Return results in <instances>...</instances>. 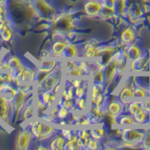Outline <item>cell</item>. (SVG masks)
Returning a JSON list of instances; mask_svg holds the SVG:
<instances>
[{
	"label": "cell",
	"instance_id": "1",
	"mask_svg": "<svg viewBox=\"0 0 150 150\" xmlns=\"http://www.w3.org/2000/svg\"><path fill=\"white\" fill-rule=\"evenodd\" d=\"M122 55V51L120 47H118L110 58L104 65V85H105V95H109L111 92L113 80L116 74V69L119 60Z\"/></svg>",
	"mask_w": 150,
	"mask_h": 150
},
{
	"label": "cell",
	"instance_id": "2",
	"mask_svg": "<svg viewBox=\"0 0 150 150\" xmlns=\"http://www.w3.org/2000/svg\"><path fill=\"white\" fill-rule=\"evenodd\" d=\"M62 73H63V62L59 61L57 66L44 80L36 84V93L52 90L56 85L62 82Z\"/></svg>",
	"mask_w": 150,
	"mask_h": 150
},
{
	"label": "cell",
	"instance_id": "3",
	"mask_svg": "<svg viewBox=\"0 0 150 150\" xmlns=\"http://www.w3.org/2000/svg\"><path fill=\"white\" fill-rule=\"evenodd\" d=\"M146 129L139 130L136 128H124L121 129L120 138L123 146L128 148H134L137 145H140Z\"/></svg>",
	"mask_w": 150,
	"mask_h": 150
},
{
	"label": "cell",
	"instance_id": "4",
	"mask_svg": "<svg viewBox=\"0 0 150 150\" xmlns=\"http://www.w3.org/2000/svg\"><path fill=\"white\" fill-rule=\"evenodd\" d=\"M51 30L54 35L63 36L65 38L66 35L73 28V18L68 14H62L56 17L50 26Z\"/></svg>",
	"mask_w": 150,
	"mask_h": 150
},
{
	"label": "cell",
	"instance_id": "5",
	"mask_svg": "<svg viewBox=\"0 0 150 150\" xmlns=\"http://www.w3.org/2000/svg\"><path fill=\"white\" fill-rule=\"evenodd\" d=\"M29 96L26 95L22 89L19 88L15 96L11 101L12 122H15L20 119L23 108L26 104V101Z\"/></svg>",
	"mask_w": 150,
	"mask_h": 150
},
{
	"label": "cell",
	"instance_id": "6",
	"mask_svg": "<svg viewBox=\"0 0 150 150\" xmlns=\"http://www.w3.org/2000/svg\"><path fill=\"white\" fill-rule=\"evenodd\" d=\"M35 144V140L31 134L27 126H25L20 131L16 140V149L17 150H28L33 148Z\"/></svg>",
	"mask_w": 150,
	"mask_h": 150
},
{
	"label": "cell",
	"instance_id": "7",
	"mask_svg": "<svg viewBox=\"0 0 150 150\" xmlns=\"http://www.w3.org/2000/svg\"><path fill=\"white\" fill-rule=\"evenodd\" d=\"M135 87V84L134 83L132 78L128 79L123 83L120 91L118 92L116 98H117L123 104H128L133 101L134 99V89Z\"/></svg>",
	"mask_w": 150,
	"mask_h": 150
},
{
	"label": "cell",
	"instance_id": "8",
	"mask_svg": "<svg viewBox=\"0 0 150 150\" xmlns=\"http://www.w3.org/2000/svg\"><path fill=\"white\" fill-rule=\"evenodd\" d=\"M34 8L39 17L45 21L53 22L56 18L55 11L44 1L37 0L34 3Z\"/></svg>",
	"mask_w": 150,
	"mask_h": 150
},
{
	"label": "cell",
	"instance_id": "9",
	"mask_svg": "<svg viewBox=\"0 0 150 150\" xmlns=\"http://www.w3.org/2000/svg\"><path fill=\"white\" fill-rule=\"evenodd\" d=\"M0 120L7 125L12 123L11 101L2 95H0Z\"/></svg>",
	"mask_w": 150,
	"mask_h": 150
},
{
	"label": "cell",
	"instance_id": "10",
	"mask_svg": "<svg viewBox=\"0 0 150 150\" xmlns=\"http://www.w3.org/2000/svg\"><path fill=\"white\" fill-rule=\"evenodd\" d=\"M149 56L148 54L143 56L140 58L131 61L129 65V72H147L149 71Z\"/></svg>",
	"mask_w": 150,
	"mask_h": 150
},
{
	"label": "cell",
	"instance_id": "11",
	"mask_svg": "<svg viewBox=\"0 0 150 150\" xmlns=\"http://www.w3.org/2000/svg\"><path fill=\"white\" fill-rule=\"evenodd\" d=\"M59 96V94L52 89V90L45 91V92H38L35 99L46 106L48 109H50L52 106L56 104Z\"/></svg>",
	"mask_w": 150,
	"mask_h": 150
},
{
	"label": "cell",
	"instance_id": "12",
	"mask_svg": "<svg viewBox=\"0 0 150 150\" xmlns=\"http://www.w3.org/2000/svg\"><path fill=\"white\" fill-rule=\"evenodd\" d=\"M35 104L34 101L33 94H32L27 98L26 104L22 110V112L20 116V119L21 120V121L23 122H26L32 120L35 115Z\"/></svg>",
	"mask_w": 150,
	"mask_h": 150
},
{
	"label": "cell",
	"instance_id": "13",
	"mask_svg": "<svg viewBox=\"0 0 150 150\" xmlns=\"http://www.w3.org/2000/svg\"><path fill=\"white\" fill-rule=\"evenodd\" d=\"M119 47L121 48L123 54L126 56L128 61H133V60L137 59L143 55L141 48L134 43H132L128 45H122Z\"/></svg>",
	"mask_w": 150,
	"mask_h": 150
},
{
	"label": "cell",
	"instance_id": "14",
	"mask_svg": "<svg viewBox=\"0 0 150 150\" xmlns=\"http://www.w3.org/2000/svg\"><path fill=\"white\" fill-rule=\"evenodd\" d=\"M102 8L101 0H88L83 6L84 13L89 17H98Z\"/></svg>",
	"mask_w": 150,
	"mask_h": 150
},
{
	"label": "cell",
	"instance_id": "15",
	"mask_svg": "<svg viewBox=\"0 0 150 150\" xmlns=\"http://www.w3.org/2000/svg\"><path fill=\"white\" fill-rule=\"evenodd\" d=\"M124 104L116 97L113 99H111V96H110V99L107 104V115L110 116H116L122 112Z\"/></svg>",
	"mask_w": 150,
	"mask_h": 150
},
{
	"label": "cell",
	"instance_id": "16",
	"mask_svg": "<svg viewBox=\"0 0 150 150\" xmlns=\"http://www.w3.org/2000/svg\"><path fill=\"white\" fill-rule=\"evenodd\" d=\"M53 42L51 45V57L53 58H61L62 52L69 41L65 38H61L58 39L53 40Z\"/></svg>",
	"mask_w": 150,
	"mask_h": 150
},
{
	"label": "cell",
	"instance_id": "17",
	"mask_svg": "<svg viewBox=\"0 0 150 150\" xmlns=\"http://www.w3.org/2000/svg\"><path fill=\"white\" fill-rule=\"evenodd\" d=\"M0 38L2 42H10L13 38L12 24L10 19H6L5 21L0 23Z\"/></svg>",
	"mask_w": 150,
	"mask_h": 150
},
{
	"label": "cell",
	"instance_id": "18",
	"mask_svg": "<svg viewBox=\"0 0 150 150\" xmlns=\"http://www.w3.org/2000/svg\"><path fill=\"white\" fill-rule=\"evenodd\" d=\"M46 143L48 149L50 150H64L66 140L62 136L59 130V132H57L51 139L47 141Z\"/></svg>",
	"mask_w": 150,
	"mask_h": 150
},
{
	"label": "cell",
	"instance_id": "19",
	"mask_svg": "<svg viewBox=\"0 0 150 150\" xmlns=\"http://www.w3.org/2000/svg\"><path fill=\"white\" fill-rule=\"evenodd\" d=\"M65 74L67 78L72 76L85 77L83 72L78 66L76 60H68L65 62Z\"/></svg>",
	"mask_w": 150,
	"mask_h": 150
},
{
	"label": "cell",
	"instance_id": "20",
	"mask_svg": "<svg viewBox=\"0 0 150 150\" xmlns=\"http://www.w3.org/2000/svg\"><path fill=\"white\" fill-rule=\"evenodd\" d=\"M128 59H127L126 56H125L122 53L121 58L120 59L119 62H118L117 69H116V76H115L114 80H113V82H112V84L114 83H116V84H118L119 83H120V80L122 78L125 72L126 71L127 68H128Z\"/></svg>",
	"mask_w": 150,
	"mask_h": 150
},
{
	"label": "cell",
	"instance_id": "21",
	"mask_svg": "<svg viewBox=\"0 0 150 150\" xmlns=\"http://www.w3.org/2000/svg\"><path fill=\"white\" fill-rule=\"evenodd\" d=\"M99 44L96 40H89L85 42L83 45V57L86 58H95L96 57V50Z\"/></svg>",
	"mask_w": 150,
	"mask_h": 150
},
{
	"label": "cell",
	"instance_id": "22",
	"mask_svg": "<svg viewBox=\"0 0 150 150\" xmlns=\"http://www.w3.org/2000/svg\"><path fill=\"white\" fill-rule=\"evenodd\" d=\"M136 38V33L132 26H128L121 33L120 36V41L124 45H131L134 42Z\"/></svg>",
	"mask_w": 150,
	"mask_h": 150
},
{
	"label": "cell",
	"instance_id": "23",
	"mask_svg": "<svg viewBox=\"0 0 150 150\" xmlns=\"http://www.w3.org/2000/svg\"><path fill=\"white\" fill-rule=\"evenodd\" d=\"M74 102L75 105L74 112L77 113H85L89 104V95L81 98H75Z\"/></svg>",
	"mask_w": 150,
	"mask_h": 150
},
{
	"label": "cell",
	"instance_id": "24",
	"mask_svg": "<svg viewBox=\"0 0 150 150\" xmlns=\"http://www.w3.org/2000/svg\"><path fill=\"white\" fill-rule=\"evenodd\" d=\"M36 67L31 66L29 64H26V68L23 71L20 77V80L23 83H32L34 81Z\"/></svg>",
	"mask_w": 150,
	"mask_h": 150
},
{
	"label": "cell",
	"instance_id": "25",
	"mask_svg": "<svg viewBox=\"0 0 150 150\" xmlns=\"http://www.w3.org/2000/svg\"><path fill=\"white\" fill-rule=\"evenodd\" d=\"M80 56L79 48L73 42H68L66 47L62 52L61 58L65 59H74Z\"/></svg>",
	"mask_w": 150,
	"mask_h": 150
},
{
	"label": "cell",
	"instance_id": "26",
	"mask_svg": "<svg viewBox=\"0 0 150 150\" xmlns=\"http://www.w3.org/2000/svg\"><path fill=\"white\" fill-rule=\"evenodd\" d=\"M143 15V12L138 3L134 2L129 8H128V10H127V16L131 20L136 21V20L140 19Z\"/></svg>",
	"mask_w": 150,
	"mask_h": 150
},
{
	"label": "cell",
	"instance_id": "27",
	"mask_svg": "<svg viewBox=\"0 0 150 150\" xmlns=\"http://www.w3.org/2000/svg\"><path fill=\"white\" fill-rule=\"evenodd\" d=\"M116 125H137L133 116L128 113H120L115 116Z\"/></svg>",
	"mask_w": 150,
	"mask_h": 150
},
{
	"label": "cell",
	"instance_id": "28",
	"mask_svg": "<svg viewBox=\"0 0 150 150\" xmlns=\"http://www.w3.org/2000/svg\"><path fill=\"white\" fill-rule=\"evenodd\" d=\"M137 125L147 124L150 121V112L141 110L133 116Z\"/></svg>",
	"mask_w": 150,
	"mask_h": 150
},
{
	"label": "cell",
	"instance_id": "29",
	"mask_svg": "<svg viewBox=\"0 0 150 150\" xmlns=\"http://www.w3.org/2000/svg\"><path fill=\"white\" fill-rule=\"evenodd\" d=\"M89 133H90L92 138L101 140V141L105 140L108 137V131L104 127H102L101 128H97V129L96 128V129H94V128L89 129Z\"/></svg>",
	"mask_w": 150,
	"mask_h": 150
},
{
	"label": "cell",
	"instance_id": "30",
	"mask_svg": "<svg viewBox=\"0 0 150 150\" xmlns=\"http://www.w3.org/2000/svg\"><path fill=\"white\" fill-rule=\"evenodd\" d=\"M104 65L99 68L91 76L89 80L90 83H104Z\"/></svg>",
	"mask_w": 150,
	"mask_h": 150
},
{
	"label": "cell",
	"instance_id": "31",
	"mask_svg": "<svg viewBox=\"0 0 150 150\" xmlns=\"http://www.w3.org/2000/svg\"><path fill=\"white\" fill-rule=\"evenodd\" d=\"M12 80L13 77L10 71L0 72V90L5 86L11 85Z\"/></svg>",
	"mask_w": 150,
	"mask_h": 150
},
{
	"label": "cell",
	"instance_id": "32",
	"mask_svg": "<svg viewBox=\"0 0 150 150\" xmlns=\"http://www.w3.org/2000/svg\"><path fill=\"white\" fill-rule=\"evenodd\" d=\"M149 91L146 89H143L142 87L135 86L134 89V99H144L146 98L149 97Z\"/></svg>",
	"mask_w": 150,
	"mask_h": 150
},
{
	"label": "cell",
	"instance_id": "33",
	"mask_svg": "<svg viewBox=\"0 0 150 150\" xmlns=\"http://www.w3.org/2000/svg\"><path fill=\"white\" fill-rule=\"evenodd\" d=\"M23 60L21 59L19 56H14V55H8V66L11 70H13L14 68H17L21 64L23 63Z\"/></svg>",
	"mask_w": 150,
	"mask_h": 150
},
{
	"label": "cell",
	"instance_id": "34",
	"mask_svg": "<svg viewBox=\"0 0 150 150\" xmlns=\"http://www.w3.org/2000/svg\"><path fill=\"white\" fill-rule=\"evenodd\" d=\"M76 135L78 138L82 140L84 144L86 146L87 142L89 141L92 137H91L90 133H89V129H78L76 130Z\"/></svg>",
	"mask_w": 150,
	"mask_h": 150
},
{
	"label": "cell",
	"instance_id": "35",
	"mask_svg": "<svg viewBox=\"0 0 150 150\" xmlns=\"http://www.w3.org/2000/svg\"><path fill=\"white\" fill-rule=\"evenodd\" d=\"M58 106V105H57ZM72 111L70 110L67 109L65 107L62 106H58V112H57V116H58L59 120H68L70 116L72 114Z\"/></svg>",
	"mask_w": 150,
	"mask_h": 150
},
{
	"label": "cell",
	"instance_id": "36",
	"mask_svg": "<svg viewBox=\"0 0 150 150\" xmlns=\"http://www.w3.org/2000/svg\"><path fill=\"white\" fill-rule=\"evenodd\" d=\"M65 150H79L78 145H77V137L75 134L70 140L66 141L65 147Z\"/></svg>",
	"mask_w": 150,
	"mask_h": 150
},
{
	"label": "cell",
	"instance_id": "37",
	"mask_svg": "<svg viewBox=\"0 0 150 150\" xmlns=\"http://www.w3.org/2000/svg\"><path fill=\"white\" fill-rule=\"evenodd\" d=\"M101 145H102V143H101V140L91 138L89 141L87 142L86 149V150H97L101 148Z\"/></svg>",
	"mask_w": 150,
	"mask_h": 150
},
{
	"label": "cell",
	"instance_id": "38",
	"mask_svg": "<svg viewBox=\"0 0 150 150\" xmlns=\"http://www.w3.org/2000/svg\"><path fill=\"white\" fill-rule=\"evenodd\" d=\"M141 148L143 149H150V130L146 129L145 134L142 140L141 143H140Z\"/></svg>",
	"mask_w": 150,
	"mask_h": 150
},
{
	"label": "cell",
	"instance_id": "39",
	"mask_svg": "<svg viewBox=\"0 0 150 150\" xmlns=\"http://www.w3.org/2000/svg\"><path fill=\"white\" fill-rule=\"evenodd\" d=\"M61 135L63 137L66 141L70 140L76 134V130L74 129H68V128H62L59 130Z\"/></svg>",
	"mask_w": 150,
	"mask_h": 150
},
{
	"label": "cell",
	"instance_id": "40",
	"mask_svg": "<svg viewBox=\"0 0 150 150\" xmlns=\"http://www.w3.org/2000/svg\"><path fill=\"white\" fill-rule=\"evenodd\" d=\"M8 18V11L6 5H0V23L3 22Z\"/></svg>",
	"mask_w": 150,
	"mask_h": 150
},
{
	"label": "cell",
	"instance_id": "41",
	"mask_svg": "<svg viewBox=\"0 0 150 150\" xmlns=\"http://www.w3.org/2000/svg\"><path fill=\"white\" fill-rule=\"evenodd\" d=\"M102 5L108 8L115 10V5H116V0H101Z\"/></svg>",
	"mask_w": 150,
	"mask_h": 150
},
{
	"label": "cell",
	"instance_id": "42",
	"mask_svg": "<svg viewBox=\"0 0 150 150\" xmlns=\"http://www.w3.org/2000/svg\"><path fill=\"white\" fill-rule=\"evenodd\" d=\"M68 80L75 89L77 88V87H80V86H82L86 81V80H81V79H74V80H69L68 79Z\"/></svg>",
	"mask_w": 150,
	"mask_h": 150
},
{
	"label": "cell",
	"instance_id": "43",
	"mask_svg": "<svg viewBox=\"0 0 150 150\" xmlns=\"http://www.w3.org/2000/svg\"><path fill=\"white\" fill-rule=\"evenodd\" d=\"M142 110L150 112V99L149 98L142 99Z\"/></svg>",
	"mask_w": 150,
	"mask_h": 150
},
{
	"label": "cell",
	"instance_id": "44",
	"mask_svg": "<svg viewBox=\"0 0 150 150\" xmlns=\"http://www.w3.org/2000/svg\"><path fill=\"white\" fill-rule=\"evenodd\" d=\"M6 2H7V0H0V5H6Z\"/></svg>",
	"mask_w": 150,
	"mask_h": 150
},
{
	"label": "cell",
	"instance_id": "45",
	"mask_svg": "<svg viewBox=\"0 0 150 150\" xmlns=\"http://www.w3.org/2000/svg\"><path fill=\"white\" fill-rule=\"evenodd\" d=\"M1 56H2V50L0 49V58H1Z\"/></svg>",
	"mask_w": 150,
	"mask_h": 150
},
{
	"label": "cell",
	"instance_id": "46",
	"mask_svg": "<svg viewBox=\"0 0 150 150\" xmlns=\"http://www.w3.org/2000/svg\"><path fill=\"white\" fill-rule=\"evenodd\" d=\"M2 39H1V38H0V45H2Z\"/></svg>",
	"mask_w": 150,
	"mask_h": 150
}]
</instances>
